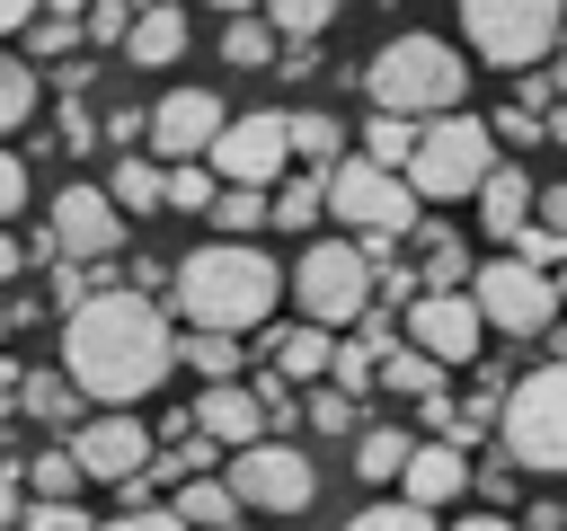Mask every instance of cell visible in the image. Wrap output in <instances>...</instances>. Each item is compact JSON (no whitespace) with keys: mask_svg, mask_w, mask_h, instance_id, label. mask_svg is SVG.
I'll return each mask as SVG.
<instances>
[{"mask_svg":"<svg viewBox=\"0 0 567 531\" xmlns=\"http://www.w3.org/2000/svg\"><path fill=\"white\" fill-rule=\"evenodd\" d=\"M62 372L97 398V407H133L142 389H159L177 372V336L168 310L142 283H97L71 319H62Z\"/></svg>","mask_w":567,"mask_h":531,"instance_id":"obj_1","label":"cell"},{"mask_svg":"<svg viewBox=\"0 0 567 531\" xmlns=\"http://www.w3.org/2000/svg\"><path fill=\"white\" fill-rule=\"evenodd\" d=\"M275 301H284L275 257L248 248V239H230V230L177 266V310H186L195 327H230V336H248V327L275 319Z\"/></svg>","mask_w":567,"mask_h":531,"instance_id":"obj_2","label":"cell"},{"mask_svg":"<svg viewBox=\"0 0 567 531\" xmlns=\"http://www.w3.org/2000/svg\"><path fill=\"white\" fill-rule=\"evenodd\" d=\"M363 88H372V106H381V115H416V124H425V115L470 106V62H461L443 35L408 27V35H390V44L372 53Z\"/></svg>","mask_w":567,"mask_h":531,"instance_id":"obj_3","label":"cell"},{"mask_svg":"<svg viewBox=\"0 0 567 531\" xmlns=\"http://www.w3.org/2000/svg\"><path fill=\"white\" fill-rule=\"evenodd\" d=\"M496 442H505L514 469H567V354L558 363H532L523 381H505Z\"/></svg>","mask_w":567,"mask_h":531,"instance_id":"obj_4","label":"cell"},{"mask_svg":"<svg viewBox=\"0 0 567 531\" xmlns=\"http://www.w3.org/2000/svg\"><path fill=\"white\" fill-rule=\"evenodd\" d=\"M487 168H496V124H478V115H461V106L416 124L408 186H416L425 204H461V195H478V186H487Z\"/></svg>","mask_w":567,"mask_h":531,"instance_id":"obj_5","label":"cell"},{"mask_svg":"<svg viewBox=\"0 0 567 531\" xmlns=\"http://www.w3.org/2000/svg\"><path fill=\"white\" fill-rule=\"evenodd\" d=\"M461 35L496 71H532L567 44V0H461Z\"/></svg>","mask_w":567,"mask_h":531,"instance_id":"obj_6","label":"cell"},{"mask_svg":"<svg viewBox=\"0 0 567 531\" xmlns=\"http://www.w3.org/2000/svg\"><path fill=\"white\" fill-rule=\"evenodd\" d=\"M416 186H408V168H390V159H372V150H354V159H337L328 168V212L354 230V239H408L416 230Z\"/></svg>","mask_w":567,"mask_h":531,"instance_id":"obj_7","label":"cell"},{"mask_svg":"<svg viewBox=\"0 0 567 531\" xmlns=\"http://www.w3.org/2000/svg\"><path fill=\"white\" fill-rule=\"evenodd\" d=\"M372 274H381V266L363 257V239H310L301 266H292V301H301V319L346 327V319L372 310Z\"/></svg>","mask_w":567,"mask_h":531,"instance_id":"obj_8","label":"cell"},{"mask_svg":"<svg viewBox=\"0 0 567 531\" xmlns=\"http://www.w3.org/2000/svg\"><path fill=\"white\" fill-rule=\"evenodd\" d=\"M470 301H478L487 327H505V336H549V319L567 310V301H558V274L532 266V257H487V266H470Z\"/></svg>","mask_w":567,"mask_h":531,"instance_id":"obj_9","label":"cell"},{"mask_svg":"<svg viewBox=\"0 0 567 531\" xmlns=\"http://www.w3.org/2000/svg\"><path fill=\"white\" fill-rule=\"evenodd\" d=\"M230 487H239L248 513H301L319 496V460L292 451V442H275V434H257V442L230 451Z\"/></svg>","mask_w":567,"mask_h":531,"instance_id":"obj_10","label":"cell"},{"mask_svg":"<svg viewBox=\"0 0 567 531\" xmlns=\"http://www.w3.org/2000/svg\"><path fill=\"white\" fill-rule=\"evenodd\" d=\"M204 159H213V177H221V186H275V177L292 168V124H284V115H266V106H257V115H230V124H221V142H213Z\"/></svg>","mask_w":567,"mask_h":531,"instance_id":"obj_11","label":"cell"},{"mask_svg":"<svg viewBox=\"0 0 567 531\" xmlns=\"http://www.w3.org/2000/svg\"><path fill=\"white\" fill-rule=\"evenodd\" d=\"M399 327H408V345H425L443 372H452V363H478V345H487V310L470 301V283H461V292H416V301L399 310Z\"/></svg>","mask_w":567,"mask_h":531,"instance_id":"obj_12","label":"cell"},{"mask_svg":"<svg viewBox=\"0 0 567 531\" xmlns=\"http://www.w3.org/2000/svg\"><path fill=\"white\" fill-rule=\"evenodd\" d=\"M71 451H80V469L97 478V487H124L133 469H151V451H159V434L133 416V407H97L89 425H71Z\"/></svg>","mask_w":567,"mask_h":531,"instance_id":"obj_13","label":"cell"},{"mask_svg":"<svg viewBox=\"0 0 567 531\" xmlns=\"http://www.w3.org/2000/svg\"><path fill=\"white\" fill-rule=\"evenodd\" d=\"M124 204L106 195V186H62L53 195V248L62 257H80V266H106L115 248H124Z\"/></svg>","mask_w":567,"mask_h":531,"instance_id":"obj_14","label":"cell"},{"mask_svg":"<svg viewBox=\"0 0 567 531\" xmlns=\"http://www.w3.org/2000/svg\"><path fill=\"white\" fill-rule=\"evenodd\" d=\"M221 97L213 88H168V97H151V150L159 159H204L213 142H221Z\"/></svg>","mask_w":567,"mask_h":531,"instance_id":"obj_15","label":"cell"},{"mask_svg":"<svg viewBox=\"0 0 567 531\" xmlns=\"http://www.w3.org/2000/svg\"><path fill=\"white\" fill-rule=\"evenodd\" d=\"M195 425H204L221 451H239V442L266 434V398H257L248 381H204V389H195Z\"/></svg>","mask_w":567,"mask_h":531,"instance_id":"obj_16","label":"cell"},{"mask_svg":"<svg viewBox=\"0 0 567 531\" xmlns=\"http://www.w3.org/2000/svg\"><path fill=\"white\" fill-rule=\"evenodd\" d=\"M461 487H470V460H461V442H452V434L416 442V451H408V469H399V496H416V504H452Z\"/></svg>","mask_w":567,"mask_h":531,"instance_id":"obj_17","label":"cell"},{"mask_svg":"<svg viewBox=\"0 0 567 531\" xmlns=\"http://www.w3.org/2000/svg\"><path fill=\"white\" fill-rule=\"evenodd\" d=\"M195 44V27H186V9L177 0H151V9H133V35H124V62H142V71H168L177 53Z\"/></svg>","mask_w":567,"mask_h":531,"instance_id":"obj_18","label":"cell"},{"mask_svg":"<svg viewBox=\"0 0 567 531\" xmlns=\"http://www.w3.org/2000/svg\"><path fill=\"white\" fill-rule=\"evenodd\" d=\"M275 372L292 381V389H310V381H328V363H337V327H319V319H301V327H284L275 345Z\"/></svg>","mask_w":567,"mask_h":531,"instance_id":"obj_19","label":"cell"},{"mask_svg":"<svg viewBox=\"0 0 567 531\" xmlns=\"http://www.w3.org/2000/svg\"><path fill=\"white\" fill-rule=\"evenodd\" d=\"M523 221H532V177L496 159V168H487V186H478V230H487V239H514Z\"/></svg>","mask_w":567,"mask_h":531,"instance_id":"obj_20","label":"cell"},{"mask_svg":"<svg viewBox=\"0 0 567 531\" xmlns=\"http://www.w3.org/2000/svg\"><path fill=\"white\" fill-rule=\"evenodd\" d=\"M221 62H230V71H266V62H284V44H275V18H257V9H230V27H221Z\"/></svg>","mask_w":567,"mask_h":531,"instance_id":"obj_21","label":"cell"},{"mask_svg":"<svg viewBox=\"0 0 567 531\" xmlns=\"http://www.w3.org/2000/svg\"><path fill=\"white\" fill-rule=\"evenodd\" d=\"M106 195H115L124 212H159V204H168V168L142 159V150H124V159L106 168Z\"/></svg>","mask_w":567,"mask_h":531,"instance_id":"obj_22","label":"cell"},{"mask_svg":"<svg viewBox=\"0 0 567 531\" xmlns=\"http://www.w3.org/2000/svg\"><path fill=\"white\" fill-rule=\"evenodd\" d=\"M177 363H186L195 381H239V363H248V354H239V336H230V327H186V336H177Z\"/></svg>","mask_w":567,"mask_h":531,"instance_id":"obj_23","label":"cell"},{"mask_svg":"<svg viewBox=\"0 0 567 531\" xmlns=\"http://www.w3.org/2000/svg\"><path fill=\"white\" fill-rule=\"evenodd\" d=\"M80 398H89V389H80L71 372H27V389H18V407H27L35 425H80Z\"/></svg>","mask_w":567,"mask_h":531,"instance_id":"obj_24","label":"cell"},{"mask_svg":"<svg viewBox=\"0 0 567 531\" xmlns=\"http://www.w3.org/2000/svg\"><path fill=\"white\" fill-rule=\"evenodd\" d=\"M408 451H416V434H399V425H363V434H354V478L390 487V478L408 469Z\"/></svg>","mask_w":567,"mask_h":531,"instance_id":"obj_25","label":"cell"},{"mask_svg":"<svg viewBox=\"0 0 567 531\" xmlns=\"http://www.w3.org/2000/svg\"><path fill=\"white\" fill-rule=\"evenodd\" d=\"M177 513H186L195 531H221V522H239L248 504H239V487H230V478H213V469H204V478H186V487H177Z\"/></svg>","mask_w":567,"mask_h":531,"instance_id":"obj_26","label":"cell"},{"mask_svg":"<svg viewBox=\"0 0 567 531\" xmlns=\"http://www.w3.org/2000/svg\"><path fill=\"white\" fill-rule=\"evenodd\" d=\"M292 124V159H310V168H337L346 159V124L328 115V106H301V115H284Z\"/></svg>","mask_w":567,"mask_h":531,"instance_id":"obj_27","label":"cell"},{"mask_svg":"<svg viewBox=\"0 0 567 531\" xmlns=\"http://www.w3.org/2000/svg\"><path fill=\"white\" fill-rule=\"evenodd\" d=\"M416 274H425V292H461V283H470V248H461L452 230H425V239H416Z\"/></svg>","mask_w":567,"mask_h":531,"instance_id":"obj_28","label":"cell"},{"mask_svg":"<svg viewBox=\"0 0 567 531\" xmlns=\"http://www.w3.org/2000/svg\"><path fill=\"white\" fill-rule=\"evenodd\" d=\"M381 389H399V398H434V389H443V363H434L425 345H390V354H381Z\"/></svg>","mask_w":567,"mask_h":531,"instance_id":"obj_29","label":"cell"},{"mask_svg":"<svg viewBox=\"0 0 567 531\" xmlns=\"http://www.w3.org/2000/svg\"><path fill=\"white\" fill-rule=\"evenodd\" d=\"M319 212H328V168L284 177V195H275V230H319Z\"/></svg>","mask_w":567,"mask_h":531,"instance_id":"obj_30","label":"cell"},{"mask_svg":"<svg viewBox=\"0 0 567 531\" xmlns=\"http://www.w3.org/2000/svg\"><path fill=\"white\" fill-rule=\"evenodd\" d=\"M266 221H275L266 186H221V195H213V230H230V239H257Z\"/></svg>","mask_w":567,"mask_h":531,"instance_id":"obj_31","label":"cell"},{"mask_svg":"<svg viewBox=\"0 0 567 531\" xmlns=\"http://www.w3.org/2000/svg\"><path fill=\"white\" fill-rule=\"evenodd\" d=\"M213 195H221L213 159H168V212H213Z\"/></svg>","mask_w":567,"mask_h":531,"instance_id":"obj_32","label":"cell"},{"mask_svg":"<svg viewBox=\"0 0 567 531\" xmlns=\"http://www.w3.org/2000/svg\"><path fill=\"white\" fill-rule=\"evenodd\" d=\"M27 487H35V496H80V487H89V469H80V451H71V442H53V451H35V460H27Z\"/></svg>","mask_w":567,"mask_h":531,"instance_id":"obj_33","label":"cell"},{"mask_svg":"<svg viewBox=\"0 0 567 531\" xmlns=\"http://www.w3.org/2000/svg\"><path fill=\"white\" fill-rule=\"evenodd\" d=\"M363 150H372V159H390V168H408V159H416V115H381V106H372Z\"/></svg>","mask_w":567,"mask_h":531,"instance_id":"obj_34","label":"cell"},{"mask_svg":"<svg viewBox=\"0 0 567 531\" xmlns=\"http://www.w3.org/2000/svg\"><path fill=\"white\" fill-rule=\"evenodd\" d=\"M27 115H35V71H27L18 53H0V142H9Z\"/></svg>","mask_w":567,"mask_h":531,"instance_id":"obj_35","label":"cell"},{"mask_svg":"<svg viewBox=\"0 0 567 531\" xmlns=\"http://www.w3.org/2000/svg\"><path fill=\"white\" fill-rule=\"evenodd\" d=\"M328 381L363 398V389L381 381V345H372V336H346V345H337V363H328Z\"/></svg>","mask_w":567,"mask_h":531,"instance_id":"obj_36","label":"cell"},{"mask_svg":"<svg viewBox=\"0 0 567 531\" xmlns=\"http://www.w3.org/2000/svg\"><path fill=\"white\" fill-rule=\"evenodd\" d=\"M346 0H266V18H275V35H292V44H310L328 18H337Z\"/></svg>","mask_w":567,"mask_h":531,"instance_id":"obj_37","label":"cell"},{"mask_svg":"<svg viewBox=\"0 0 567 531\" xmlns=\"http://www.w3.org/2000/svg\"><path fill=\"white\" fill-rule=\"evenodd\" d=\"M301 416H310L319 434H363V425H354V389H337V381H328V389L310 381V398H301Z\"/></svg>","mask_w":567,"mask_h":531,"instance_id":"obj_38","label":"cell"},{"mask_svg":"<svg viewBox=\"0 0 567 531\" xmlns=\"http://www.w3.org/2000/svg\"><path fill=\"white\" fill-rule=\"evenodd\" d=\"M346 531H434V504H416V496H399V504H363Z\"/></svg>","mask_w":567,"mask_h":531,"instance_id":"obj_39","label":"cell"},{"mask_svg":"<svg viewBox=\"0 0 567 531\" xmlns=\"http://www.w3.org/2000/svg\"><path fill=\"white\" fill-rule=\"evenodd\" d=\"M80 35H89V44H124V35H133V0H89V9H80Z\"/></svg>","mask_w":567,"mask_h":531,"instance_id":"obj_40","label":"cell"},{"mask_svg":"<svg viewBox=\"0 0 567 531\" xmlns=\"http://www.w3.org/2000/svg\"><path fill=\"white\" fill-rule=\"evenodd\" d=\"M505 248H514V257H532V266H549V274H558V266H567V239H558V230H549V221H523V230H514V239H505Z\"/></svg>","mask_w":567,"mask_h":531,"instance_id":"obj_41","label":"cell"},{"mask_svg":"<svg viewBox=\"0 0 567 531\" xmlns=\"http://www.w3.org/2000/svg\"><path fill=\"white\" fill-rule=\"evenodd\" d=\"M18 531H97V522H89V513H80L71 496H35V513H27Z\"/></svg>","mask_w":567,"mask_h":531,"instance_id":"obj_42","label":"cell"},{"mask_svg":"<svg viewBox=\"0 0 567 531\" xmlns=\"http://www.w3.org/2000/svg\"><path fill=\"white\" fill-rule=\"evenodd\" d=\"M71 35H80V18H53V9H35V62H53V53H71Z\"/></svg>","mask_w":567,"mask_h":531,"instance_id":"obj_43","label":"cell"},{"mask_svg":"<svg viewBox=\"0 0 567 531\" xmlns=\"http://www.w3.org/2000/svg\"><path fill=\"white\" fill-rule=\"evenodd\" d=\"M97 531H195V522H186L177 504H168V513H159V504H142V513H115V522H97Z\"/></svg>","mask_w":567,"mask_h":531,"instance_id":"obj_44","label":"cell"},{"mask_svg":"<svg viewBox=\"0 0 567 531\" xmlns=\"http://www.w3.org/2000/svg\"><path fill=\"white\" fill-rule=\"evenodd\" d=\"M18 204H27V159H18L9 142H0V221H9Z\"/></svg>","mask_w":567,"mask_h":531,"instance_id":"obj_45","label":"cell"},{"mask_svg":"<svg viewBox=\"0 0 567 531\" xmlns=\"http://www.w3.org/2000/svg\"><path fill=\"white\" fill-rule=\"evenodd\" d=\"M18 496H27V460H9V469H0V531H18V522H27V513H18Z\"/></svg>","mask_w":567,"mask_h":531,"instance_id":"obj_46","label":"cell"},{"mask_svg":"<svg viewBox=\"0 0 567 531\" xmlns=\"http://www.w3.org/2000/svg\"><path fill=\"white\" fill-rule=\"evenodd\" d=\"M53 301H62V310H80V301H89V274H80V257H62V266H53Z\"/></svg>","mask_w":567,"mask_h":531,"instance_id":"obj_47","label":"cell"},{"mask_svg":"<svg viewBox=\"0 0 567 531\" xmlns=\"http://www.w3.org/2000/svg\"><path fill=\"white\" fill-rule=\"evenodd\" d=\"M62 142H71V150H89V142H97V124H89V106H80V97H62Z\"/></svg>","mask_w":567,"mask_h":531,"instance_id":"obj_48","label":"cell"},{"mask_svg":"<svg viewBox=\"0 0 567 531\" xmlns=\"http://www.w3.org/2000/svg\"><path fill=\"white\" fill-rule=\"evenodd\" d=\"M496 142H540V115H532V106H505V115H496Z\"/></svg>","mask_w":567,"mask_h":531,"instance_id":"obj_49","label":"cell"},{"mask_svg":"<svg viewBox=\"0 0 567 531\" xmlns=\"http://www.w3.org/2000/svg\"><path fill=\"white\" fill-rule=\"evenodd\" d=\"M514 106H532V115H540V106H558V80H532V71H523V88H514Z\"/></svg>","mask_w":567,"mask_h":531,"instance_id":"obj_50","label":"cell"},{"mask_svg":"<svg viewBox=\"0 0 567 531\" xmlns=\"http://www.w3.org/2000/svg\"><path fill=\"white\" fill-rule=\"evenodd\" d=\"M540 221H549V230H558V239H567V177H558V186H549V195H540Z\"/></svg>","mask_w":567,"mask_h":531,"instance_id":"obj_51","label":"cell"},{"mask_svg":"<svg viewBox=\"0 0 567 531\" xmlns=\"http://www.w3.org/2000/svg\"><path fill=\"white\" fill-rule=\"evenodd\" d=\"M18 266H27V239H9V221H0V283H9Z\"/></svg>","mask_w":567,"mask_h":531,"instance_id":"obj_52","label":"cell"},{"mask_svg":"<svg viewBox=\"0 0 567 531\" xmlns=\"http://www.w3.org/2000/svg\"><path fill=\"white\" fill-rule=\"evenodd\" d=\"M35 9H44V0H0V35H18V27L35 18Z\"/></svg>","mask_w":567,"mask_h":531,"instance_id":"obj_53","label":"cell"},{"mask_svg":"<svg viewBox=\"0 0 567 531\" xmlns=\"http://www.w3.org/2000/svg\"><path fill=\"white\" fill-rule=\"evenodd\" d=\"M523 531H567V504H532V522Z\"/></svg>","mask_w":567,"mask_h":531,"instance_id":"obj_54","label":"cell"},{"mask_svg":"<svg viewBox=\"0 0 567 531\" xmlns=\"http://www.w3.org/2000/svg\"><path fill=\"white\" fill-rule=\"evenodd\" d=\"M452 531H523V522H505V513H461Z\"/></svg>","mask_w":567,"mask_h":531,"instance_id":"obj_55","label":"cell"},{"mask_svg":"<svg viewBox=\"0 0 567 531\" xmlns=\"http://www.w3.org/2000/svg\"><path fill=\"white\" fill-rule=\"evenodd\" d=\"M18 389H27V372H9V363H0V416L18 407Z\"/></svg>","mask_w":567,"mask_h":531,"instance_id":"obj_56","label":"cell"},{"mask_svg":"<svg viewBox=\"0 0 567 531\" xmlns=\"http://www.w3.org/2000/svg\"><path fill=\"white\" fill-rule=\"evenodd\" d=\"M549 345H558V354H567V310H558V319H549Z\"/></svg>","mask_w":567,"mask_h":531,"instance_id":"obj_57","label":"cell"},{"mask_svg":"<svg viewBox=\"0 0 567 531\" xmlns=\"http://www.w3.org/2000/svg\"><path fill=\"white\" fill-rule=\"evenodd\" d=\"M44 9H53V18H80V9H89V0H44Z\"/></svg>","mask_w":567,"mask_h":531,"instance_id":"obj_58","label":"cell"},{"mask_svg":"<svg viewBox=\"0 0 567 531\" xmlns=\"http://www.w3.org/2000/svg\"><path fill=\"white\" fill-rule=\"evenodd\" d=\"M558 106H567V53H558Z\"/></svg>","mask_w":567,"mask_h":531,"instance_id":"obj_59","label":"cell"},{"mask_svg":"<svg viewBox=\"0 0 567 531\" xmlns=\"http://www.w3.org/2000/svg\"><path fill=\"white\" fill-rule=\"evenodd\" d=\"M213 9H257V0H213Z\"/></svg>","mask_w":567,"mask_h":531,"instance_id":"obj_60","label":"cell"},{"mask_svg":"<svg viewBox=\"0 0 567 531\" xmlns=\"http://www.w3.org/2000/svg\"><path fill=\"white\" fill-rule=\"evenodd\" d=\"M558 301H567V266H558Z\"/></svg>","mask_w":567,"mask_h":531,"instance_id":"obj_61","label":"cell"},{"mask_svg":"<svg viewBox=\"0 0 567 531\" xmlns=\"http://www.w3.org/2000/svg\"><path fill=\"white\" fill-rule=\"evenodd\" d=\"M133 9H151V0H133Z\"/></svg>","mask_w":567,"mask_h":531,"instance_id":"obj_62","label":"cell"},{"mask_svg":"<svg viewBox=\"0 0 567 531\" xmlns=\"http://www.w3.org/2000/svg\"><path fill=\"white\" fill-rule=\"evenodd\" d=\"M221 531H239V522H221Z\"/></svg>","mask_w":567,"mask_h":531,"instance_id":"obj_63","label":"cell"},{"mask_svg":"<svg viewBox=\"0 0 567 531\" xmlns=\"http://www.w3.org/2000/svg\"><path fill=\"white\" fill-rule=\"evenodd\" d=\"M0 327H9V310H0Z\"/></svg>","mask_w":567,"mask_h":531,"instance_id":"obj_64","label":"cell"}]
</instances>
